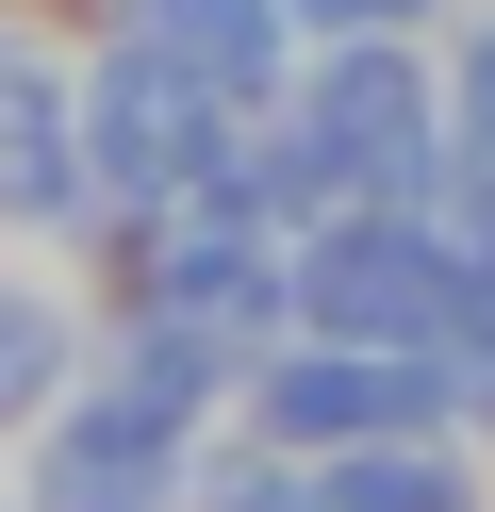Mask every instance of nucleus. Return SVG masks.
Returning a JSON list of instances; mask_svg holds the SVG:
<instances>
[{"instance_id":"3","label":"nucleus","mask_w":495,"mask_h":512,"mask_svg":"<svg viewBox=\"0 0 495 512\" xmlns=\"http://www.w3.org/2000/svg\"><path fill=\"white\" fill-rule=\"evenodd\" d=\"M182 496V446H165V413L132 397H99V413H66V446H50V479H33V512H165Z\"/></svg>"},{"instance_id":"10","label":"nucleus","mask_w":495,"mask_h":512,"mask_svg":"<svg viewBox=\"0 0 495 512\" xmlns=\"http://www.w3.org/2000/svg\"><path fill=\"white\" fill-rule=\"evenodd\" d=\"M396 17H429V0H297V34H396Z\"/></svg>"},{"instance_id":"1","label":"nucleus","mask_w":495,"mask_h":512,"mask_svg":"<svg viewBox=\"0 0 495 512\" xmlns=\"http://www.w3.org/2000/svg\"><path fill=\"white\" fill-rule=\"evenodd\" d=\"M297 133H314V166L347 182V199H429L446 182V116H429V67L380 34H330L314 83H297Z\"/></svg>"},{"instance_id":"4","label":"nucleus","mask_w":495,"mask_h":512,"mask_svg":"<svg viewBox=\"0 0 495 512\" xmlns=\"http://www.w3.org/2000/svg\"><path fill=\"white\" fill-rule=\"evenodd\" d=\"M132 34L165 50V67L198 83V100H281V34H297V0H149V17H132Z\"/></svg>"},{"instance_id":"7","label":"nucleus","mask_w":495,"mask_h":512,"mask_svg":"<svg viewBox=\"0 0 495 512\" xmlns=\"http://www.w3.org/2000/svg\"><path fill=\"white\" fill-rule=\"evenodd\" d=\"M215 380H231V347H215V331H182V314H165V331H149V347H132V397H149V413H165V430H182V413H198V397H215Z\"/></svg>"},{"instance_id":"5","label":"nucleus","mask_w":495,"mask_h":512,"mask_svg":"<svg viewBox=\"0 0 495 512\" xmlns=\"http://www.w3.org/2000/svg\"><path fill=\"white\" fill-rule=\"evenodd\" d=\"M83 182H99L83 116L50 100V67H33V50H0V215H66Z\"/></svg>"},{"instance_id":"8","label":"nucleus","mask_w":495,"mask_h":512,"mask_svg":"<svg viewBox=\"0 0 495 512\" xmlns=\"http://www.w3.org/2000/svg\"><path fill=\"white\" fill-rule=\"evenodd\" d=\"M50 380H66V314L50 298H0V430H17Z\"/></svg>"},{"instance_id":"9","label":"nucleus","mask_w":495,"mask_h":512,"mask_svg":"<svg viewBox=\"0 0 495 512\" xmlns=\"http://www.w3.org/2000/svg\"><path fill=\"white\" fill-rule=\"evenodd\" d=\"M215 512H314V446L297 463H215Z\"/></svg>"},{"instance_id":"2","label":"nucleus","mask_w":495,"mask_h":512,"mask_svg":"<svg viewBox=\"0 0 495 512\" xmlns=\"http://www.w3.org/2000/svg\"><path fill=\"white\" fill-rule=\"evenodd\" d=\"M215 116H231V100H198V83L165 67L149 34H132V50H99V100H83V149H99V182H116V199L182 215V199H198V166L231 149Z\"/></svg>"},{"instance_id":"6","label":"nucleus","mask_w":495,"mask_h":512,"mask_svg":"<svg viewBox=\"0 0 495 512\" xmlns=\"http://www.w3.org/2000/svg\"><path fill=\"white\" fill-rule=\"evenodd\" d=\"M314 512H462V463L429 430H380V446H330L314 463Z\"/></svg>"}]
</instances>
